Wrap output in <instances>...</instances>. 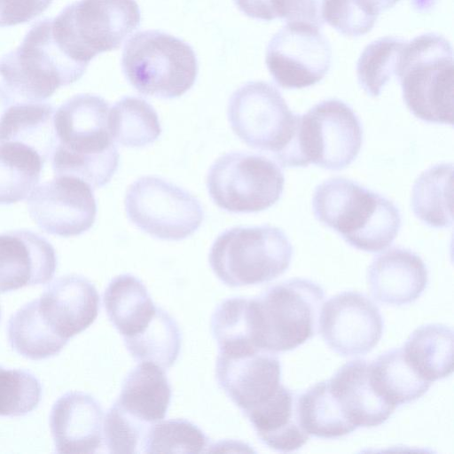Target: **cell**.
<instances>
[{
    "mask_svg": "<svg viewBox=\"0 0 454 454\" xmlns=\"http://www.w3.org/2000/svg\"><path fill=\"white\" fill-rule=\"evenodd\" d=\"M42 386L29 371L0 366V416H24L41 401Z\"/></svg>",
    "mask_w": 454,
    "mask_h": 454,
    "instance_id": "obj_37",
    "label": "cell"
},
{
    "mask_svg": "<svg viewBox=\"0 0 454 454\" xmlns=\"http://www.w3.org/2000/svg\"><path fill=\"white\" fill-rule=\"evenodd\" d=\"M452 163H439L423 171L411 192L414 215L433 228H448L453 223Z\"/></svg>",
    "mask_w": 454,
    "mask_h": 454,
    "instance_id": "obj_27",
    "label": "cell"
},
{
    "mask_svg": "<svg viewBox=\"0 0 454 454\" xmlns=\"http://www.w3.org/2000/svg\"><path fill=\"white\" fill-rule=\"evenodd\" d=\"M396 76L403 101L415 117L453 125V52L446 38L428 33L407 43Z\"/></svg>",
    "mask_w": 454,
    "mask_h": 454,
    "instance_id": "obj_3",
    "label": "cell"
},
{
    "mask_svg": "<svg viewBox=\"0 0 454 454\" xmlns=\"http://www.w3.org/2000/svg\"><path fill=\"white\" fill-rule=\"evenodd\" d=\"M109 105L93 94H78L54 114L57 145L51 156L55 176H78L99 188L116 172L120 155L108 127Z\"/></svg>",
    "mask_w": 454,
    "mask_h": 454,
    "instance_id": "obj_1",
    "label": "cell"
},
{
    "mask_svg": "<svg viewBox=\"0 0 454 454\" xmlns=\"http://www.w3.org/2000/svg\"><path fill=\"white\" fill-rule=\"evenodd\" d=\"M37 301L47 325L67 341L87 329L99 310V295L95 286L86 278L75 274L54 280Z\"/></svg>",
    "mask_w": 454,
    "mask_h": 454,
    "instance_id": "obj_18",
    "label": "cell"
},
{
    "mask_svg": "<svg viewBox=\"0 0 454 454\" xmlns=\"http://www.w3.org/2000/svg\"><path fill=\"white\" fill-rule=\"evenodd\" d=\"M362 143V124L353 109L336 98L324 100L300 115L283 167L312 163L325 169L340 170L356 160Z\"/></svg>",
    "mask_w": 454,
    "mask_h": 454,
    "instance_id": "obj_8",
    "label": "cell"
},
{
    "mask_svg": "<svg viewBox=\"0 0 454 454\" xmlns=\"http://www.w3.org/2000/svg\"><path fill=\"white\" fill-rule=\"evenodd\" d=\"M33 147L19 141L0 142V204L25 200L39 183L45 163Z\"/></svg>",
    "mask_w": 454,
    "mask_h": 454,
    "instance_id": "obj_30",
    "label": "cell"
},
{
    "mask_svg": "<svg viewBox=\"0 0 454 454\" xmlns=\"http://www.w3.org/2000/svg\"><path fill=\"white\" fill-rule=\"evenodd\" d=\"M150 427L129 415L115 402L104 420L103 440L110 453L143 452Z\"/></svg>",
    "mask_w": 454,
    "mask_h": 454,
    "instance_id": "obj_38",
    "label": "cell"
},
{
    "mask_svg": "<svg viewBox=\"0 0 454 454\" xmlns=\"http://www.w3.org/2000/svg\"><path fill=\"white\" fill-rule=\"evenodd\" d=\"M324 298L323 288L304 278L276 284L255 297L260 348L286 352L313 338Z\"/></svg>",
    "mask_w": 454,
    "mask_h": 454,
    "instance_id": "obj_9",
    "label": "cell"
},
{
    "mask_svg": "<svg viewBox=\"0 0 454 454\" xmlns=\"http://www.w3.org/2000/svg\"><path fill=\"white\" fill-rule=\"evenodd\" d=\"M0 319H1V309H0Z\"/></svg>",
    "mask_w": 454,
    "mask_h": 454,
    "instance_id": "obj_45",
    "label": "cell"
},
{
    "mask_svg": "<svg viewBox=\"0 0 454 454\" xmlns=\"http://www.w3.org/2000/svg\"><path fill=\"white\" fill-rule=\"evenodd\" d=\"M209 439L195 424L184 419L160 420L147 433L144 453L206 452Z\"/></svg>",
    "mask_w": 454,
    "mask_h": 454,
    "instance_id": "obj_36",
    "label": "cell"
},
{
    "mask_svg": "<svg viewBox=\"0 0 454 454\" xmlns=\"http://www.w3.org/2000/svg\"><path fill=\"white\" fill-rule=\"evenodd\" d=\"M121 67L139 93L160 98L184 95L199 71L196 54L188 43L156 30L137 32L128 40Z\"/></svg>",
    "mask_w": 454,
    "mask_h": 454,
    "instance_id": "obj_6",
    "label": "cell"
},
{
    "mask_svg": "<svg viewBox=\"0 0 454 454\" xmlns=\"http://www.w3.org/2000/svg\"><path fill=\"white\" fill-rule=\"evenodd\" d=\"M369 376L376 392L395 408L419 399L431 386L407 362L402 348L388 350L369 364Z\"/></svg>",
    "mask_w": 454,
    "mask_h": 454,
    "instance_id": "obj_28",
    "label": "cell"
},
{
    "mask_svg": "<svg viewBox=\"0 0 454 454\" xmlns=\"http://www.w3.org/2000/svg\"><path fill=\"white\" fill-rule=\"evenodd\" d=\"M87 65L71 59L52 33V19L35 23L21 43L0 59V76L13 97L42 101L79 80Z\"/></svg>",
    "mask_w": 454,
    "mask_h": 454,
    "instance_id": "obj_4",
    "label": "cell"
},
{
    "mask_svg": "<svg viewBox=\"0 0 454 454\" xmlns=\"http://www.w3.org/2000/svg\"><path fill=\"white\" fill-rule=\"evenodd\" d=\"M54 107L40 101L11 105L0 121V142L19 141L35 149L47 161L57 145Z\"/></svg>",
    "mask_w": 454,
    "mask_h": 454,
    "instance_id": "obj_25",
    "label": "cell"
},
{
    "mask_svg": "<svg viewBox=\"0 0 454 454\" xmlns=\"http://www.w3.org/2000/svg\"><path fill=\"white\" fill-rule=\"evenodd\" d=\"M297 397L281 384L267 401L244 413L258 438L269 448L291 452L308 442L309 435L299 420Z\"/></svg>",
    "mask_w": 454,
    "mask_h": 454,
    "instance_id": "obj_22",
    "label": "cell"
},
{
    "mask_svg": "<svg viewBox=\"0 0 454 454\" xmlns=\"http://www.w3.org/2000/svg\"><path fill=\"white\" fill-rule=\"evenodd\" d=\"M14 103V98L0 85V121L7 108Z\"/></svg>",
    "mask_w": 454,
    "mask_h": 454,
    "instance_id": "obj_44",
    "label": "cell"
},
{
    "mask_svg": "<svg viewBox=\"0 0 454 454\" xmlns=\"http://www.w3.org/2000/svg\"><path fill=\"white\" fill-rule=\"evenodd\" d=\"M123 341L137 361L153 363L166 370L178 357L182 337L175 319L157 307L149 325L140 333L123 339Z\"/></svg>",
    "mask_w": 454,
    "mask_h": 454,
    "instance_id": "obj_34",
    "label": "cell"
},
{
    "mask_svg": "<svg viewBox=\"0 0 454 454\" xmlns=\"http://www.w3.org/2000/svg\"><path fill=\"white\" fill-rule=\"evenodd\" d=\"M323 0H283L282 17L286 23H303L321 27Z\"/></svg>",
    "mask_w": 454,
    "mask_h": 454,
    "instance_id": "obj_41",
    "label": "cell"
},
{
    "mask_svg": "<svg viewBox=\"0 0 454 454\" xmlns=\"http://www.w3.org/2000/svg\"><path fill=\"white\" fill-rule=\"evenodd\" d=\"M227 116L241 141L281 165L295 137L300 114L289 109L277 88L262 81L245 83L231 96Z\"/></svg>",
    "mask_w": 454,
    "mask_h": 454,
    "instance_id": "obj_10",
    "label": "cell"
},
{
    "mask_svg": "<svg viewBox=\"0 0 454 454\" xmlns=\"http://www.w3.org/2000/svg\"><path fill=\"white\" fill-rule=\"evenodd\" d=\"M233 1L238 8L250 18L267 21L280 19L282 0Z\"/></svg>",
    "mask_w": 454,
    "mask_h": 454,
    "instance_id": "obj_42",
    "label": "cell"
},
{
    "mask_svg": "<svg viewBox=\"0 0 454 454\" xmlns=\"http://www.w3.org/2000/svg\"><path fill=\"white\" fill-rule=\"evenodd\" d=\"M103 301L109 320L123 339L140 333L157 309L143 282L131 274L113 278Z\"/></svg>",
    "mask_w": 454,
    "mask_h": 454,
    "instance_id": "obj_24",
    "label": "cell"
},
{
    "mask_svg": "<svg viewBox=\"0 0 454 454\" xmlns=\"http://www.w3.org/2000/svg\"><path fill=\"white\" fill-rule=\"evenodd\" d=\"M50 428L58 453H96L103 441V411L90 395L72 391L53 404Z\"/></svg>",
    "mask_w": 454,
    "mask_h": 454,
    "instance_id": "obj_19",
    "label": "cell"
},
{
    "mask_svg": "<svg viewBox=\"0 0 454 454\" xmlns=\"http://www.w3.org/2000/svg\"><path fill=\"white\" fill-rule=\"evenodd\" d=\"M331 46L319 27L286 23L270 41L265 62L275 82L284 89H302L328 73Z\"/></svg>",
    "mask_w": 454,
    "mask_h": 454,
    "instance_id": "obj_13",
    "label": "cell"
},
{
    "mask_svg": "<svg viewBox=\"0 0 454 454\" xmlns=\"http://www.w3.org/2000/svg\"><path fill=\"white\" fill-rule=\"evenodd\" d=\"M129 220L142 231L164 240L192 235L204 219L200 202L183 188L146 176L129 185L125 196Z\"/></svg>",
    "mask_w": 454,
    "mask_h": 454,
    "instance_id": "obj_12",
    "label": "cell"
},
{
    "mask_svg": "<svg viewBox=\"0 0 454 454\" xmlns=\"http://www.w3.org/2000/svg\"><path fill=\"white\" fill-rule=\"evenodd\" d=\"M297 411L304 431L317 438L336 439L356 429L341 411L327 380L298 395Z\"/></svg>",
    "mask_w": 454,
    "mask_h": 454,
    "instance_id": "obj_32",
    "label": "cell"
},
{
    "mask_svg": "<svg viewBox=\"0 0 454 454\" xmlns=\"http://www.w3.org/2000/svg\"><path fill=\"white\" fill-rule=\"evenodd\" d=\"M312 208L317 221L365 252L386 249L401 228L400 211L391 200L344 177L318 184Z\"/></svg>",
    "mask_w": 454,
    "mask_h": 454,
    "instance_id": "obj_2",
    "label": "cell"
},
{
    "mask_svg": "<svg viewBox=\"0 0 454 454\" xmlns=\"http://www.w3.org/2000/svg\"><path fill=\"white\" fill-rule=\"evenodd\" d=\"M7 333L12 348L31 360L54 356L67 343L44 321L39 311L37 299L20 307L10 317Z\"/></svg>",
    "mask_w": 454,
    "mask_h": 454,
    "instance_id": "obj_31",
    "label": "cell"
},
{
    "mask_svg": "<svg viewBox=\"0 0 454 454\" xmlns=\"http://www.w3.org/2000/svg\"><path fill=\"white\" fill-rule=\"evenodd\" d=\"M211 329L220 352L261 349L254 298L233 297L223 301L212 315Z\"/></svg>",
    "mask_w": 454,
    "mask_h": 454,
    "instance_id": "obj_29",
    "label": "cell"
},
{
    "mask_svg": "<svg viewBox=\"0 0 454 454\" xmlns=\"http://www.w3.org/2000/svg\"><path fill=\"white\" fill-rule=\"evenodd\" d=\"M320 333L326 345L343 356H364L379 343L383 319L377 305L364 294L343 292L321 309Z\"/></svg>",
    "mask_w": 454,
    "mask_h": 454,
    "instance_id": "obj_15",
    "label": "cell"
},
{
    "mask_svg": "<svg viewBox=\"0 0 454 454\" xmlns=\"http://www.w3.org/2000/svg\"><path fill=\"white\" fill-rule=\"evenodd\" d=\"M407 42L395 37H382L368 44L356 65L357 81L371 97L380 96L393 75L396 76Z\"/></svg>",
    "mask_w": 454,
    "mask_h": 454,
    "instance_id": "obj_35",
    "label": "cell"
},
{
    "mask_svg": "<svg viewBox=\"0 0 454 454\" xmlns=\"http://www.w3.org/2000/svg\"><path fill=\"white\" fill-rule=\"evenodd\" d=\"M285 176L270 158L249 153H226L211 165L207 188L214 203L231 213H254L281 197Z\"/></svg>",
    "mask_w": 454,
    "mask_h": 454,
    "instance_id": "obj_11",
    "label": "cell"
},
{
    "mask_svg": "<svg viewBox=\"0 0 454 454\" xmlns=\"http://www.w3.org/2000/svg\"><path fill=\"white\" fill-rule=\"evenodd\" d=\"M171 400V386L160 366L142 362L126 376L117 404L136 419L152 426L162 420Z\"/></svg>",
    "mask_w": 454,
    "mask_h": 454,
    "instance_id": "obj_23",
    "label": "cell"
},
{
    "mask_svg": "<svg viewBox=\"0 0 454 454\" xmlns=\"http://www.w3.org/2000/svg\"><path fill=\"white\" fill-rule=\"evenodd\" d=\"M140 20L136 0H79L52 19V33L71 59L88 66L97 55L119 48Z\"/></svg>",
    "mask_w": 454,
    "mask_h": 454,
    "instance_id": "obj_7",
    "label": "cell"
},
{
    "mask_svg": "<svg viewBox=\"0 0 454 454\" xmlns=\"http://www.w3.org/2000/svg\"><path fill=\"white\" fill-rule=\"evenodd\" d=\"M294 248L278 227H234L214 241L208 262L216 277L232 287L269 282L289 267Z\"/></svg>",
    "mask_w": 454,
    "mask_h": 454,
    "instance_id": "obj_5",
    "label": "cell"
},
{
    "mask_svg": "<svg viewBox=\"0 0 454 454\" xmlns=\"http://www.w3.org/2000/svg\"><path fill=\"white\" fill-rule=\"evenodd\" d=\"M57 268L54 247L29 230L0 233V294L45 285Z\"/></svg>",
    "mask_w": 454,
    "mask_h": 454,
    "instance_id": "obj_17",
    "label": "cell"
},
{
    "mask_svg": "<svg viewBox=\"0 0 454 454\" xmlns=\"http://www.w3.org/2000/svg\"><path fill=\"white\" fill-rule=\"evenodd\" d=\"M215 376L220 387L243 413L263 403L279 388L281 366L275 353L258 349L218 354Z\"/></svg>",
    "mask_w": 454,
    "mask_h": 454,
    "instance_id": "obj_16",
    "label": "cell"
},
{
    "mask_svg": "<svg viewBox=\"0 0 454 454\" xmlns=\"http://www.w3.org/2000/svg\"><path fill=\"white\" fill-rule=\"evenodd\" d=\"M53 0H0V27L28 22L41 15Z\"/></svg>",
    "mask_w": 454,
    "mask_h": 454,
    "instance_id": "obj_40",
    "label": "cell"
},
{
    "mask_svg": "<svg viewBox=\"0 0 454 454\" xmlns=\"http://www.w3.org/2000/svg\"><path fill=\"white\" fill-rule=\"evenodd\" d=\"M30 217L44 232L78 236L93 225L97 203L93 188L74 176H56L36 186L27 199Z\"/></svg>",
    "mask_w": 454,
    "mask_h": 454,
    "instance_id": "obj_14",
    "label": "cell"
},
{
    "mask_svg": "<svg viewBox=\"0 0 454 454\" xmlns=\"http://www.w3.org/2000/svg\"><path fill=\"white\" fill-rule=\"evenodd\" d=\"M402 350L413 370L431 384L453 372V331L444 325L418 327Z\"/></svg>",
    "mask_w": 454,
    "mask_h": 454,
    "instance_id": "obj_26",
    "label": "cell"
},
{
    "mask_svg": "<svg viewBox=\"0 0 454 454\" xmlns=\"http://www.w3.org/2000/svg\"><path fill=\"white\" fill-rule=\"evenodd\" d=\"M364 4L376 14L393 7L400 0H361Z\"/></svg>",
    "mask_w": 454,
    "mask_h": 454,
    "instance_id": "obj_43",
    "label": "cell"
},
{
    "mask_svg": "<svg viewBox=\"0 0 454 454\" xmlns=\"http://www.w3.org/2000/svg\"><path fill=\"white\" fill-rule=\"evenodd\" d=\"M108 127L114 141L126 147L148 145L161 134L156 111L137 97H124L110 108Z\"/></svg>",
    "mask_w": 454,
    "mask_h": 454,
    "instance_id": "obj_33",
    "label": "cell"
},
{
    "mask_svg": "<svg viewBox=\"0 0 454 454\" xmlns=\"http://www.w3.org/2000/svg\"><path fill=\"white\" fill-rule=\"evenodd\" d=\"M378 14L361 0H323L322 18L346 36H360L373 27Z\"/></svg>",
    "mask_w": 454,
    "mask_h": 454,
    "instance_id": "obj_39",
    "label": "cell"
},
{
    "mask_svg": "<svg viewBox=\"0 0 454 454\" xmlns=\"http://www.w3.org/2000/svg\"><path fill=\"white\" fill-rule=\"evenodd\" d=\"M327 381L341 411L356 428L380 426L395 410L372 387L365 360L346 363Z\"/></svg>",
    "mask_w": 454,
    "mask_h": 454,
    "instance_id": "obj_21",
    "label": "cell"
},
{
    "mask_svg": "<svg viewBox=\"0 0 454 454\" xmlns=\"http://www.w3.org/2000/svg\"><path fill=\"white\" fill-rule=\"evenodd\" d=\"M367 282L379 302L402 306L421 295L428 283V271L419 254L407 248L393 247L373 258Z\"/></svg>",
    "mask_w": 454,
    "mask_h": 454,
    "instance_id": "obj_20",
    "label": "cell"
}]
</instances>
